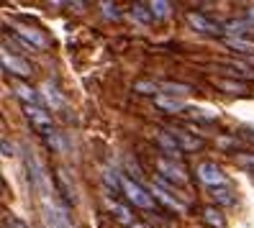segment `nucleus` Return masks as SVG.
I'll return each instance as SVG.
<instances>
[{"label": "nucleus", "instance_id": "nucleus-1", "mask_svg": "<svg viewBox=\"0 0 254 228\" xmlns=\"http://www.w3.org/2000/svg\"><path fill=\"white\" fill-rule=\"evenodd\" d=\"M121 190H124V195L128 197V200H131L133 205L146 208V210H154V197L149 195V192L139 185V182H133L131 177L121 174Z\"/></svg>", "mask_w": 254, "mask_h": 228}, {"label": "nucleus", "instance_id": "nucleus-2", "mask_svg": "<svg viewBox=\"0 0 254 228\" xmlns=\"http://www.w3.org/2000/svg\"><path fill=\"white\" fill-rule=\"evenodd\" d=\"M195 174H198V179L203 182V185L211 187V190L226 185V174L221 172V167H218L216 162H200L198 170H195Z\"/></svg>", "mask_w": 254, "mask_h": 228}, {"label": "nucleus", "instance_id": "nucleus-3", "mask_svg": "<svg viewBox=\"0 0 254 228\" xmlns=\"http://www.w3.org/2000/svg\"><path fill=\"white\" fill-rule=\"evenodd\" d=\"M157 170H159V174L164 177V182L185 185V182L190 179V177H188V172H185V167H183L180 162H172V159H167V157L157 159Z\"/></svg>", "mask_w": 254, "mask_h": 228}, {"label": "nucleus", "instance_id": "nucleus-4", "mask_svg": "<svg viewBox=\"0 0 254 228\" xmlns=\"http://www.w3.org/2000/svg\"><path fill=\"white\" fill-rule=\"evenodd\" d=\"M13 28H16L18 39H21V41H26L31 49H47V47H49V36L44 34L41 28L28 26V23H16Z\"/></svg>", "mask_w": 254, "mask_h": 228}, {"label": "nucleus", "instance_id": "nucleus-5", "mask_svg": "<svg viewBox=\"0 0 254 228\" xmlns=\"http://www.w3.org/2000/svg\"><path fill=\"white\" fill-rule=\"evenodd\" d=\"M0 64H3L10 74H21V77H28V74L34 72V69H31V64H28L23 57L10 54L8 49H0Z\"/></svg>", "mask_w": 254, "mask_h": 228}, {"label": "nucleus", "instance_id": "nucleus-6", "mask_svg": "<svg viewBox=\"0 0 254 228\" xmlns=\"http://www.w3.org/2000/svg\"><path fill=\"white\" fill-rule=\"evenodd\" d=\"M188 23L195 28V31H200V34H208V36H221L223 34V28H221V23H216L213 18H208L205 13H188Z\"/></svg>", "mask_w": 254, "mask_h": 228}, {"label": "nucleus", "instance_id": "nucleus-7", "mask_svg": "<svg viewBox=\"0 0 254 228\" xmlns=\"http://www.w3.org/2000/svg\"><path fill=\"white\" fill-rule=\"evenodd\" d=\"M167 131H170V136L175 139V144H177L180 151H200L205 146V141L200 139V136H192L185 128H167Z\"/></svg>", "mask_w": 254, "mask_h": 228}, {"label": "nucleus", "instance_id": "nucleus-8", "mask_svg": "<svg viewBox=\"0 0 254 228\" xmlns=\"http://www.w3.org/2000/svg\"><path fill=\"white\" fill-rule=\"evenodd\" d=\"M26 167H28V174H31L34 185L41 190V192H49V182H47V172H44L41 162L36 159L34 151H26Z\"/></svg>", "mask_w": 254, "mask_h": 228}, {"label": "nucleus", "instance_id": "nucleus-9", "mask_svg": "<svg viewBox=\"0 0 254 228\" xmlns=\"http://www.w3.org/2000/svg\"><path fill=\"white\" fill-rule=\"evenodd\" d=\"M41 98L47 100V105L52 111H62L64 108V95H62V90H59L54 82H44L41 85Z\"/></svg>", "mask_w": 254, "mask_h": 228}, {"label": "nucleus", "instance_id": "nucleus-10", "mask_svg": "<svg viewBox=\"0 0 254 228\" xmlns=\"http://www.w3.org/2000/svg\"><path fill=\"white\" fill-rule=\"evenodd\" d=\"M26 118L31 120L39 131H44V133L52 131V118L44 108H39V105H26Z\"/></svg>", "mask_w": 254, "mask_h": 228}, {"label": "nucleus", "instance_id": "nucleus-11", "mask_svg": "<svg viewBox=\"0 0 254 228\" xmlns=\"http://www.w3.org/2000/svg\"><path fill=\"white\" fill-rule=\"evenodd\" d=\"M157 144H159V149L167 154V159H172V162H180V157H183V151L177 149V144H175V139L170 136V131H157Z\"/></svg>", "mask_w": 254, "mask_h": 228}, {"label": "nucleus", "instance_id": "nucleus-12", "mask_svg": "<svg viewBox=\"0 0 254 228\" xmlns=\"http://www.w3.org/2000/svg\"><path fill=\"white\" fill-rule=\"evenodd\" d=\"M149 190H152L149 195L157 197V200H159L162 205H167L170 210H175V213H185V210H188V208H185V203H180V200H177V197H172L170 192H164L159 185H154V182H152V187H149Z\"/></svg>", "mask_w": 254, "mask_h": 228}, {"label": "nucleus", "instance_id": "nucleus-13", "mask_svg": "<svg viewBox=\"0 0 254 228\" xmlns=\"http://www.w3.org/2000/svg\"><path fill=\"white\" fill-rule=\"evenodd\" d=\"M221 28H223V34H229L231 39H242V36H247L249 31H254V26H252L247 18H234V21H226Z\"/></svg>", "mask_w": 254, "mask_h": 228}, {"label": "nucleus", "instance_id": "nucleus-14", "mask_svg": "<svg viewBox=\"0 0 254 228\" xmlns=\"http://www.w3.org/2000/svg\"><path fill=\"white\" fill-rule=\"evenodd\" d=\"M154 103H157V108L164 111V113H183L185 111V103L177 100V98H170V95H157Z\"/></svg>", "mask_w": 254, "mask_h": 228}, {"label": "nucleus", "instance_id": "nucleus-15", "mask_svg": "<svg viewBox=\"0 0 254 228\" xmlns=\"http://www.w3.org/2000/svg\"><path fill=\"white\" fill-rule=\"evenodd\" d=\"M159 90H162L159 95H170V98H177V100H180L183 95H190L192 93L190 85H180V82H162Z\"/></svg>", "mask_w": 254, "mask_h": 228}, {"label": "nucleus", "instance_id": "nucleus-16", "mask_svg": "<svg viewBox=\"0 0 254 228\" xmlns=\"http://www.w3.org/2000/svg\"><path fill=\"white\" fill-rule=\"evenodd\" d=\"M13 93H16L26 105H36L39 103V95H36V90L34 87H28L26 82H13Z\"/></svg>", "mask_w": 254, "mask_h": 228}, {"label": "nucleus", "instance_id": "nucleus-17", "mask_svg": "<svg viewBox=\"0 0 254 228\" xmlns=\"http://www.w3.org/2000/svg\"><path fill=\"white\" fill-rule=\"evenodd\" d=\"M203 221L211 228H226V218H223V213L218 208H213V205L203 208Z\"/></svg>", "mask_w": 254, "mask_h": 228}, {"label": "nucleus", "instance_id": "nucleus-18", "mask_svg": "<svg viewBox=\"0 0 254 228\" xmlns=\"http://www.w3.org/2000/svg\"><path fill=\"white\" fill-rule=\"evenodd\" d=\"M146 8L154 18H167L172 13V3H167V0H152V3H146Z\"/></svg>", "mask_w": 254, "mask_h": 228}, {"label": "nucleus", "instance_id": "nucleus-19", "mask_svg": "<svg viewBox=\"0 0 254 228\" xmlns=\"http://www.w3.org/2000/svg\"><path fill=\"white\" fill-rule=\"evenodd\" d=\"M211 195H213V200L218 203V205H223V208H229V205H234L236 203V197H234V192L223 185V187H213L211 190Z\"/></svg>", "mask_w": 254, "mask_h": 228}, {"label": "nucleus", "instance_id": "nucleus-20", "mask_svg": "<svg viewBox=\"0 0 254 228\" xmlns=\"http://www.w3.org/2000/svg\"><path fill=\"white\" fill-rule=\"evenodd\" d=\"M108 208L113 210V218H116L118 223H126V226H131V223H133L131 210H128L126 205H121V203H111V200H108Z\"/></svg>", "mask_w": 254, "mask_h": 228}, {"label": "nucleus", "instance_id": "nucleus-21", "mask_svg": "<svg viewBox=\"0 0 254 228\" xmlns=\"http://www.w3.org/2000/svg\"><path fill=\"white\" fill-rule=\"evenodd\" d=\"M216 85L223 90V93H231V95H244L247 93V85L236 82V80H216Z\"/></svg>", "mask_w": 254, "mask_h": 228}, {"label": "nucleus", "instance_id": "nucleus-22", "mask_svg": "<svg viewBox=\"0 0 254 228\" xmlns=\"http://www.w3.org/2000/svg\"><path fill=\"white\" fill-rule=\"evenodd\" d=\"M44 136H47V144L54 149V151H64L67 149V141H64V136H62V131H47V133H44Z\"/></svg>", "mask_w": 254, "mask_h": 228}, {"label": "nucleus", "instance_id": "nucleus-23", "mask_svg": "<svg viewBox=\"0 0 254 228\" xmlns=\"http://www.w3.org/2000/svg\"><path fill=\"white\" fill-rule=\"evenodd\" d=\"M131 16L136 18L139 23H149V21H152V13H149V8L144 3H133L131 5Z\"/></svg>", "mask_w": 254, "mask_h": 228}, {"label": "nucleus", "instance_id": "nucleus-24", "mask_svg": "<svg viewBox=\"0 0 254 228\" xmlns=\"http://www.w3.org/2000/svg\"><path fill=\"white\" fill-rule=\"evenodd\" d=\"M103 179H106V185H108L111 192L121 190V174H116L113 170H103Z\"/></svg>", "mask_w": 254, "mask_h": 228}, {"label": "nucleus", "instance_id": "nucleus-25", "mask_svg": "<svg viewBox=\"0 0 254 228\" xmlns=\"http://www.w3.org/2000/svg\"><path fill=\"white\" fill-rule=\"evenodd\" d=\"M133 90H136V93H141V95H157L159 85L152 82V80H139L136 85H133Z\"/></svg>", "mask_w": 254, "mask_h": 228}, {"label": "nucleus", "instance_id": "nucleus-26", "mask_svg": "<svg viewBox=\"0 0 254 228\" xmlns=\"http://www.w3.org/2000/svg\"><path fill=\"white\" fill-rule=\"evenodd\" d=\"M229 47H234V52H242V54H249V52H254V47L244 44L242 39H229Z\"/></svg>", "mask_w": 254, "mask_h": 228}, {"label": "nucleus", "instance_id": "nucleus-27", "mask_svg": "<svg viewBox=\"0 0 254 228\" xmlns=\"http://www.w3.org/2000/svg\"><path fill=\"white\" fill-rule=\"evenodd\" d=\"M124 164L128 167V172H131V179H133V182H136V179L141 177V170H139V167H136V162H133V159H126Z\"/></svg>", "mask_w": 254, "mask_h": 228}, {"label": "nucleus", "instance_id": "nucleus-28", "mask_svg": "<svg viewBox=\"0 0 254 228\" xmlns=\"http://www.w3.org/2000/svg\"><path fill=\"white\" fill-rule=\"evenodd\" d=\"M103 13H106L108 18H118V16H121V10H116V3H103Z\"/></svg>", "mask_w": 254, "mask_h": 228}, {"label": "nucleus", "instance_id": "nucleus-29", "mask_svg": "<svg viewBox=\"0 0 254 228\" xmlns=\"http://www.w3.org/2000/svg\"><path fill=\"white\" fill-rule=\"evenodd\" d=\"M236 164L252 167V170H254V157H252V154H236Z\"/></svg>", "mask_w": 254, "mask_h": 228}, {"label": "nucleus", "instance_id": "nucleus-30", "mask_svg": "<svg viewBox=\"0 0 254 228\" xmlns=\"http://www.w3.org/2000/svg\"><path fill=\"white\" fill-rule=\"evenodd\" d=\"M8 228H28L26 223H21L18 218H8Z\"/></svg>", "mask_w": 254, "mask_h": 228}, {"label": "nucleus", "instance_id": "nucleus-31", "mask_svg": "<svg viewBox=\"0 0 254 228\" xmlns=\"http://www.w3.org/2000/svg\"><path fill=\"white\" fill-rule=\"evenodd\" d=\"M236 141L234 139H218V146H223V149H226V146H234Z\"/></svg>", "mask_w": 254, "mask_h": 228}, {"label": "nucleus", "instance_id": "nucleus-32", "mask_svg": "<svg viewBox=\"0 0 254 228\" xmlns=\"http://www.w3.org/2000/svg\"><path fill=\"white\" fill-rule=\"evenodd\" d=\"M242 136H244V139H249V141H254V128H244Z\"/></svg>", "mask_w": 254, "mask_h": 228}, {"label": "nucleus", "instance_id": "nucleus-33", "mask_svg": "<svg viewBox=\"0 0 254 228\" xmlns=\"http://www.w3.org/2000/svg\"><path fill=\"white\" fill-rule=\"evenodd\" d=\"M47 228H59V226L54 223V218L49 216V210H47Z\"/></svg>", "mask_w": 254, "mask_h": 228}, {"label": "nucleus", "instance_id": "nucleus-34", "mask_svg": "<svg viewBox=\"0 0 254 228\" xmlns=\"http://www.w3.org/2000/svg\"><path fill=\"white\" fill-rule=\"evenodd\" d=\"M128 228H146V226H141V223H131Z\"/></svg>", "mask_w": 254, "mask_h": 228}]
</instances>
